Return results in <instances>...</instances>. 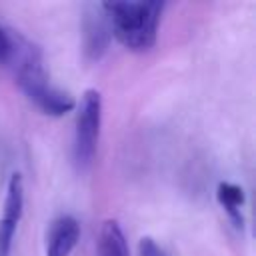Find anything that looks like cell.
I'll return each instance as SVG.
<instances>
[{
	"label": "cell",
	"mask_w": 256,
	"mask_h": 256,
	"mask_svg": "<svg viewBox=\"0 0 256 256\" xmlns=\"http://www.w3.org/2000/svg\"><path fill=\"white\" fill-rule=\"evenodd\" d=\"M6 62L10 64L20 90L42 112L50 116H62L76 106L68 92H62L50 84L42 66V50L20 32L10 30V50Z\"/></svg>",
	"instance_id": "6da1fadb"
},
{
	"label": "cell",
	"mask_w": 256,
	"mask_h": 256,
	"mask_svg": "<svg viewBox=\"0 0 256 256\" xmlns=\"http://www.w3.org/2000/svg\"><path fill=\"white\" fill-rule=\"evenodd\" d=\"M104 10L110 30L116 40L132 52H146L156 42L158 22L164 10V2H104Z\"/></svg>",
	"instance_id": "7a4b0ae2"
},
{
	"label": "cell",
	"mask_w": 256,
	"mask_h": 256,
	"mask_svg": "<svg viewBox=\"0 0 256 256\" xmlns=\"http://www.w3.org/2000/svg\"><path fill=\"white\" fill-rule=\"evenodd\" d=\"M102 124V96L96 88H88L78 104L76 132H74V164L86 170L96 154Z\"/></svg>",
	"instance_id": "3957f363"
},
{
	"label": "cell",
	"mask_w": 256,
	"mask_h": 256,
	"mask_svg": "<svg viewBox=\"0 0 256 256\" xmlns=\"http://www.w3.org/2000/svg\"><path fill=\"white\" fill-rule=\"evenodd\" d=\"M22 208H24V184H22V176L14 172L8 182L4 212L0 218V256H10L12 238L22 218Z\"/></svg>",
	"instance_id": "277c9868"
},
{
	"label": "cell",
	"mask_w": 256,
	"mask_h": 256,
	"mask_svg": "<svg viewBox=\"0 0 256 256\" xmlns=\"http://www.w3.org/2000/svg\"><path fill=\"white\" fill-rule=\"evenodd\" d=\"M110 24L108 18L104 14V10L98 6H94L90 12L84 14L82 20V44H84V56L92 62L100 60L104 56V52L108 50L110 44Z\"/></svg>",
	"instance_id": "5b68a950"
},
{
	"label": "cell",
	"mask_w": 256,
	"mask_h": 256,
	"mask_svg": "<svg viewBox=\"0 0 256 256\" xmlns=\"http://www.w3.org/2000/svg\"><path fill=\"white\" fill-rule=\"evenodd\" d=\"M80 238V224L74 216H58L48 230L46 238V256H70Z\"/></svg>",
	"instance_id": "8992f818"
},
{
	"label": "cell",
	"mask_w": 256,
	"mask_h": 256,
	"mask_svg": "<svg viewBox=\"0 0 256 256\" xmlns=\"http://www.w3.org/2000/svg\"><path fill=\"white\" fill-rule=\"evenodd\" d=\"M98 256H130L126 236L116 220H106L100 228Z\"/></svg>",
	"instance_id": "52a82bcc"
},
{
	"label": "cell",
	"mask_w": 256,
	"mask_h": 256,
	"mask_svg": "<svg viewBox=\"0 0 256 256\" xmlns=\"http://www.w3.org/2000/svg\"><path fill=\"white\" fill-rule=\"evenodd\" d=\"M216 198L220 206L226 210V214L232 218L234 226L242 228L244 218H242V204H244V190L242 186L234 182H220L216 188Z\"/></svg>",
	"instance_id": "ba28073f"
},
{
	"label": "cell",
	"mask_w": 256,
	"mask_h": 256,
	"mask_svg": "<svg viewBox=\"0 0 256 256\" xmlns=\"http://www.w3.org/2000/svg\"><path fill=\"white\" fill-rule=\"evenodd\" d=\"M138 256H168V252L162 246H158L154 238L144 236L138 242Z\"/></svg>",
	"instance_id": "9c48e42d"
},
{
	"label": "cell",
	"mask_w": 256,
	"mask_h": 256,
	"mask_svg": "<svg viewBox=\"0 0 256 256\" xmlns=\"http://www.w3.org/2000/svg\"><path fill=\"white\" fill-rule=\"evenodd\" d=\"M10 50V30L0 26V62H6Z\"/></svg>",
	"instance_id": "30bf717a"
}]
</instances>
